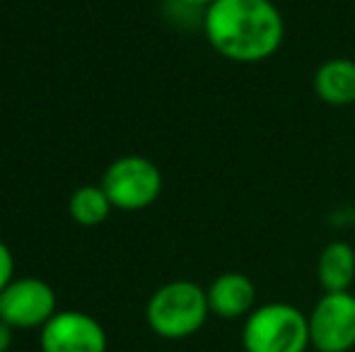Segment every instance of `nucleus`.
<instances>
[{
    "mask_svg": "<svg viewBox=\"0 0 355 352\" xmlns=\"http://www.w3.org/2000/svg\"><path fill=\"white\" fill-rule=\"evenodd\" d=\"M208 44L232 63H261L285 39L281 10L271 0H215L203 12Z\"/></svg>",
    "mask_w": 355,
    "mask_h": 352,
    "instance_id": "obj_1",
    "label": "nucleus"
},
{
    "mask_svg": "<svg viewBox=\"0 0 355 352\" xmlns=\"http://www.w3.org/2000/svg\"><path fill=\"white\" fill-rule=\"evenodd\" d=\"M211 316L208 295L191 280H172L157 287L145 306V319L153 333L164 340H184L203 328Z\"/></svg>",
    "mask_w": 355,
    "mask_h": 352,
    "instance_id": "obj_2",
    "label": "nucleus"
},
{
    "mask_svg": "<svg viewBox=\"0 0 355 352\" xmlns=\"http://www.w3.org/2000/svg\"><path fill=\"white\" fill-rule=\"evenodd\" d=\"M244 352H307L309 319L288 302H268L252 311L242 326Z\"/></svg>",
    "mask_w": 355,
    "mask_h": 352,
    "instance_id": "obj_3",
    "label": "nucleus"
},
{
    "mask_svg": "<svg viewBox=\"0 0 355 352\" xmlns=\"http://www.w3.org/2000/svg\"><path fill=\"white\" fill-rule=\"evenodd\" d=\"M104 193L112 205L123 212L150 207L162 193V172L143 155H123L107 167L102 176Z\"/></svg>",
    "mask_w": 355,
    "mask_h": 352,
    "instance_id": "obj_4",
    "label": "nucleus"
},
{
    "mask_svg": "<svg viewBox=\"0 0 355 352\" xmlns=\"http://www.w3.org/2000/svg\"><path fill=\"white\" fill-rule=\"evenodd\" d=\"M309 319V343L317 352H351L355 348V295L324 292Z\"/></svg>",
    "mask_w": 355,
    "mask_h": 352,
    "instance_id": "obj_5",
    "label": "nucleus"
},
{
    "mask_svg": "<svg viewBox=\"0 0 355 352\" xmlns=\"http://www.w3.org/2000/svg\"><path fill=\"white\" fill-rule=\"evenodd\" d=\"M53 314L56 292L42 277H15L0 292V321L12 328H44Z\"/></svg>",
    "mask_w": 355,
    "mask_h": 352,
    "instance_id": "obj_6",
    "label": "nucleus"
},
{
    "mask_svg": "<svg viewBox=\"0 0 355 352\" xmlns=\"http://www.w3.org/2000/svg\"><path fill=\"white\" fill-rule=\"evenodd\" d=\"M42 352H107V333L85 311H56L42 328Z\"/></svg>",
    "mask_w": 355,
    "mask_h": 352,
    "instance_id": "obj_7",
    "label": "nucleus"
},
{
    "mask_svg": "<svg viewBox=\"0 0 355 352\" xmlns=\"http://www.w3.org/2000/svg\"><path fill=\"white\" fill-rule=\"evenodd\" d=\"M211 314L225 321L247 319L257 309V285L249 275L230 270L218 275L206 290Z\"/></svg>",
    "mask_w": 355,
    "mask_h": 352,
    "instance_id": "obj_8",
    "label": "nucleus"
},
{
    "mask_svg": "<svg viewBox=\"0 0 355 352\" xmlns=\"http://www.w3.org/2000/svg\"><path fill=\"white\" fill-rule=\"evenodd\" d=\"M314 92L329 106L355 104V61L353 58H329L314 73Z\"/></svg>",
    "mask_w": 355,
    "mask_h": 352,
    "instance_id": "obj_9",
    "label": "nucleus"
},
{
    "mask_svg": "<svg viewBox=\"0 0 355 352\" xmlns=\"http://www.w3.org/2000/svg\"><path fill=\"white\" fill-rule=\"evenodd\" d=\"M317 280L324 292H351L355 282V249L348 241H329L317 259Z\"/></svg>",
    "mask_w": 355,
    "mask_h": 352,
    "instance_id": "obj_10",
    "label": "nucleus"
},
{
    "mask_svg": "<svg viewBox=\"0 0 355 352\" xmlns=\"http://www.w3.org/2000/svg\"><path fill=\"white\" fill-rule=\"evenodd\" d=\"M112 207L114 205L107 193H104V188L92 186V183L80 186L71 196V201H68V212H71L73 220L83 227L102 225L109 217V212H112Z\"/></svg>",
    "mask_w": 355,
    "mask_h": 352,
    "instance_id": "obj_11",
    "label": "nucleus"
},
{
    "mask_svg": "<svg viewBox=\"0 0 355 352\" xmlns=\"http://www.w3.org/2000/svg\"><path fill=\"white\" fill-rule=\"evenodd\" d=\"M15 280V256L5 241H0V292Z\"/></svg>",
    "mask_w": 355,
    "mask_h": 352,
    "instance_id": "obj_12",
    "label": "nucleus"
},
{
    "mask_svg": "<svg viewBox=\"0 0 355 352\" xmlns=\"http://www.w3.org/2000/svg\"><path fill=\"white\" fill-rule=\"evenodd\" d=\"M12 326H8L5 321H0V352H8L12 345Z\"/></svg>",
    "mask_w": 355,
    "mask_h": 352,
    "instance_id": "obj_13",
    "label": "nucleus"
},
{
    "mask_svg": "<svg viewBox=\"0 0 355 352\" xmlns=\"http://www.w3.org/2000/svg\"><path fill=\"white\" fill-rule=\"evenodd\" d=\"M179 3L189 5V8H203V10H208L215 3V0H179Z\"/></svg>",
    "mask_w": 355,
    "mask_h": 352,
    "instance_id": "obj_14",
    "label": "nucleus"
}]
</instances>
